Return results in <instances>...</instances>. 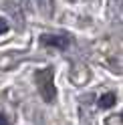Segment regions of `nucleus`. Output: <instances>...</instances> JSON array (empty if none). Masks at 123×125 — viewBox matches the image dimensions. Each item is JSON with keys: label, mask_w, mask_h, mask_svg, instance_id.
Returning <instances> with one entry per match:
<instances>
[{"label": "nucleus", "mask_w": 123, "mask_h": 125, "mask_svg": "<svg viewBox=\"0 0 123 125\" xmlns=\"http://www.w3.org/2000/svg\"><path fill=\"white\" fill-rule=\"evenodd\" d=\"M34 83L38 87L41 97L47 103H55L57 89H55V73H52V69H38L34 73Z\"/></svg>", "instance_id": "f257e3e1"}, {"label": "nucleus", "mask_w": 123, "mask_h": 125, "mask_svg": "<svg viewBox=\"0 0 123 125\" xmlns=\"http://www.w3.org/2000/svg\"><path fill=\"white\" fill-rule=\"evenodd\" d=\"M69 36L67 34H42L41 36V44L44 46H57V49H67L69 46Z\"/></svg>", "instance_id": "f03ea898"}, {"label": "nucleus", "mask_w": 123, "mask_h": 125, "mask_svg": "<svg viewBox=\"0 0 123 125\" xmlns=\"http://www.w3.org/2000/svg\"><path fill=\"white\" fill-rule=\"evenodd\" d=\"M115 101H117L115 93H105V95H101V99H99V107L101 109H109V107L115 105Z\"/></svg>", "instance_id": "7ed1b4c3"}, {"label": "nucleus", "mask_w": 123, "mask_h": 125, "mask_svg": "<svg viewBox=\"0 0 123 125\" xmlns=\"http://www.w3.org/2000/svg\"><path fill=\"white\" fill-rule=\"evenodd\" d=\"M0 22H2V26H0V32L6 34V30H8V22H6V20H0Z\"/></svg>", "instance_id": "20e7f679"}, {"label": "nucleus", "mask_w": 123, "mask_h": 125, "mask_svg": "<svg viewBox=\"0 0 123 125\" xmlns=\"http://www.w3.org/2000/svg\"><path fill=\"white\" fill-rule=\"evenodd\" d=\"M0 123H2V125H8V119H6V115L0 117Z\"/></svg>", "instance_id": "39448f33"}]
</instances>
